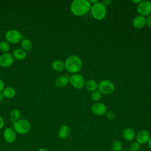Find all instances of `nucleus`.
Masks as SVG:
<instances>
[{
	"label": "nucleus",
	"instance_id": "nucleus-1",
	"mask_svg": "<svg viewBox=\"0 0 151 151\" xmlns=\"http://www.w3.org/2000/svg\"><path fill=\"white\" fill-rule=\"evenodd\" d=\"M91 9V3L88 0H74L70 5L71 12L77 16L86 14Z\"/></svg>",
	"mask_w": 151,
	"mask_h": 151
},
{
	"label": "nucleus",
	"instance_id": "nucleus-2",
	"mask_svg": "<svg viewBox=\"0 0 151 151\" xmlns=\"http://www.w3.org/2000/svg\"><path fill=\"white\" fill-rule=\"evenodd\" d=\"M65 68L70 73H76L83 67V61L77 55H71L65 61Z\"/></svg>",
	"mask_w": 151,
	"mask_h": 151
},
{
	"label": "nucleus",
	"instance_id": "nucleus-3",
	"mask_svg": "<svg viewBox=\"0 0 151 151\" xmlns=\"http://www.w3.org/2000/svg\"><path fill=\"white\" fill-rule=\"evenodd\" d=\"M91 14L93 17L97 20H102L106 15V8L102 2H97L93 4L90 9Z\"/></svg>",
	"mask_w": 151,
	"mask_h": 151
},
{
	"label": "nucleus",
	"instance_id": "nucleus-4",
	"mask_svg": "<svg viewBox=\"0 0 151 151\" xmlns=\"http://www.w3.org/2000/svg\"><path fill=\"white\" fill-rule=\"evenodd\" d=\"M13 127L16 133L24 134L27 133L30 130L31 124L25 119H19L13 123Z\"/></svg>",
	"mask_w": 151,
	"mask_h": 151
},
{
	"label": "nucleus",
	"instance_id": "nucleus-5",
	"mask_svg": "<svg viewBox=\"0 0 151 151\" xmlns=\"http://www.w3.org/2000/svg\"><path fill=\"white\" fill-rule=\"evenodd\" d=\"M98 91L104 94L112 93L114 90V84L109 80H103L98 84Z\"/></svg>",
	"mask_w": 151,
	"mask_h": 151
},
{
	"label": "nucleus",
	"instance_id": "nucleus-6",
	"mask_svg": "<svg viewBox=\"0 0 151 151\" xmlns=\"http://www.w3.org/2000/svg\"><path fill=\"white\" fill-rule=\"evenodd\" d=\"M6 40L12 44H17L21 41L22 36L21 33L16 29H10L5 34Z\"/></svg>",
	"mask_w": 151,
	"mask_h": 151
},
{
	"label": "nucleus",
	"instance_id": "nucleus-7",
	"mask_svg": "<svg viewBox=\"0 0 151 151\" xmlns=\"http://www.w3.org/2000/svg\"><path fill=\"white\" fill-rule=\"evenodd\" d=\"M69 81L74 87L78 89H81L85 86V80L80 74H75L70 76Z\"/></svg>",
	"mask_w": 151,
	"mask_h": 151
},
{
	"label": "nucleus",
	"instance_id": "nucleus-8",
	"mask_svg": "<svg viewBox=\"0 0 151 151\" xmlns=\"http://www.w3.org/2000/svg\"><path fill=\"white\" fill-rule=\"evenodd\" d=\"M137 12L143 17L151 14V2L149 1H142L137 5Z\"/></svg>",
	"mask_w": 151,
	"mask_h": 151
},
{
	"label": "nucleus",
	"instance_id": "nucleus-9",
	"mask_svg": "<svg viewBox=\"0 0 151 151\" xmlns=\"http://www.w3.org/2000/svg\"><path fill=\"white\" fill-rule=\"evenodd\" d=\"M14 62L13 56L8 53L5 52L0 55V66L8 67L11 66Z\"/></svg>",
	"mask_w": 151,
	"mask_h": 151
},
{
	"label": "nucleus",
	"instance_id": "nucleus-10",
	"mask_svg": "<svg viewBox=\"0 0 151 151\" xmlns=\"http://www.w3.org/2000/svg\"><path fill=\"white\" fill-rule=\"evenodd\" d=\"M3 137L4 140L8 143H12L15 141L17 134L16 132L12 127L6 128L3 132Z\"/></svg>",
	"mask_w": 151,
	"mask_h": 151
},
{
	"label": "nucleus",
	"instance_id": "nucleus-11",
	"mask_svg": "<svg viewBox=\"0 0 151 151\" xmlns=\"http://www.w3.org/2000/svg\"><path fill=\"white\" fill-rule=\"evenodd\" d=\"M91 111L96 115L102 116L106 113L107 107L102 103H96L92 105Z\"/></svg>",
	"mask_w": 151,
	"mask_h": 151
},
{
	"label": "nucleus",
	"instance_id": "nucleus-12",
	"mask_svg": "<svg viewBox=\"0 0 151 151\" xmlns=\"http://www.w3.org/2000/svg\"><path fill=\"white\" fill-rule=\"evenodd\" d=\"M150 139L149 132L146 130H141L136 135L137 142L140 145H145L147 143Z\"/></svg>",
	"mask_w": 151,
	"mask_h": 151
},
{
	"label": "nucleus",
	"instance_id": "nucleus-13",
	"mask_svg": "<svg viewBox=\"0 0 151 151\" xmlns=\"http://www.w3.org/2000/svg\"><path fill=\"white\" fill-rule=\"evenodd\" d=\"M133 25L136 28H142L146 24V19L142 15H137L133 19Z\"/></svg>",
	"mask_w": 151,
	"mask_h": 151
},
{
	"label": "nucleus",
	"instance_id": "nucleus-14",
	"mask_svg": "<svg viewBox=\"0 0 151 151\" xmlns=\"http://www.w3.org/2000/svg\"><path fill=\"white\" fill-rule=\"evenodd\" d=\"M122 136L125 140L131 141L134 139L135 136V133L133 129L130 127H126L123 130Z\"/></svg>",
	"mask_w": 151,
	"mask_h": 151
},
{
	"label": "nucleus",
	"instance_id": "nucleus-15",
	"mask_svg": "<svg viewBox=\"0 0 151 151\" xmlns=\"http://www.w3.org/2000/svg\"><path fill=\"white\" fill-rule=\"evenodd\" d=\"M70 133V129L67 125L62 126L58 130V136L61 139H67Z\"/></svg>",
	"mask_w": 151,
	"mask_h": 151
},
{
	"label": "nucleus",
	"instance_id": "nucleus-16",
	"mask_svg": "<svg viewBox=\"0 0 151 151\" xmlns=\"http://www.w3.org/2000/svg\"><path fill=\"white\" fill-rule=\"evenodd\" d=\"M69 77L67 75L64 76H60L57 78L55 81V84L58 87H63L67 85L69 81Z\"/></svg>",
	"mask_w": 151,
	"mask_h": 151
},
{
	"label": "nucleus",
	"instance_id": "nucleus-17",
	"mask_svg": "<svg viewBox=\"0 0 151 151\" xmlns=\"http://www.w3.org/2000/svg\"><path fill=\"white\" fill-rule=\"evenodd\" d=\"M12 56L17 60H23L27 56V52L22 48L15 49L12 52Z\"/></svg>",
	"mask_w": 151,
	"mask_h": 151
},
{
	"label": "nucleus",
	"instance_id": "nucleus-18",
	"mask_svg": "<svg viewBox=\"0 0 151 151\" xmlns=\"http://www.w3.org/2000/svg\"><path fill=\"white\" fill-rule=\"evenodd\" d=\"M52 67L55 71H61L65 68V63L62 60H57L52 62Z\"/></svg>",
	"mask_w": 151,
	"mask_h": 151
},
{
	"label": "nucleus",
	"instance_id": "nucleus-19",
	"mask_svg": "<svg viewBox=\"0 0 151 151\" xmlns=\"http://www.w3.org/2000/svg\"><path fill=\"white\" fill-rule=\"evenodd\" d=\"M2 93L4 96V97L10 99V98H12L15 96L16 92L14 88H12L11 87H6L4 88V89L3 90Z\"/></svg>",
	"mask_w": 151,
	"mask_h": 151
},
{
	"label": "nucleus",
	"instance_id": "nucleus-20",
	"mask_svg": "<svg viewBox=\"0 0 151 151\" xmlns=\"http://www.w3.org/2000/svg\"><path fill=\"white\" fill-rule=\"evenodd\" d=\"M85 86L86 88L90 91H94L97 89L98 87V84L97 82L94 80H88L86 83Z\"/></svg>",
	"mask_w": 151,
	"mask_h": 151
},
{
	"label": "nucleus",
	"instance_id": "nucleus-21",
	"mask_svg": "<svg viewBox=\"0 0 151 151\" xmlns=\"http://www.w3.org/2000/svg\"><path fill=\"white\" fill-rule=\"evenodd\" d=\"M21 46L24 50H29L32 47V42L28 39H23L21 41Z\"/></svg>",
	"mask_w": 151,
	"mask_h": 151
},
{
	"label": "nucleus",
	"instance_id": "nucleus-22",
	"mask_svg": "<svg viewBox=\"0 0 151 151\" xmlns=\"http://www.w3.org/2000/svg\"><path fill=\"white\" fill-rule=\"evenodd\" d=\"M20 117V112L18 109H13L10 113V119L12 123L19 120Z\"/></svg>",
	"mask_w": 151,
	"mask_h": 151
},
{
	"label": "nucleus",
	"instance_id": "nucleus-23",
	"mask_svg": "<svg viewBox=\"0 0 151 151\" xmlns=\"http://www.w3.org/2000/svg\"><path fill=\"white\" fill-rule=\"evenodd\" d=\"M111 147L113 151H122L123 150L122 143L118 140H113L111 143Z\"/></svg>",
	"mask_w": 151,
	"mask_h": 151
},
{
	"label": "nucleus",
	"instance_id": "nucleus-24",
	"mask_svg": "<svg viewBox=\"0 0 151 151\" xmlns=\"http://www.w3.org/2000/svg\"><path fill=\"white\" fill-rule=\"evenodd\" d=\"M10 46L8 42L2 41L0 42V50H1L3 52H6L9 50Z\"/></svg>",
	"mask_w": 151,
	"mask_h": 151
},
{
	"label": "nucleus",
	"instance_id": "nucleus-25",
	"mask_svg": "<svg viewBox=\"0 0 151 151\" xmlns=\"http://www.w3.org/2000/svg\"><path fill=\"white\" fill-rule=\"evenodd\" d=\"M101 97V93L99 91H94L91 94V99L92 100L97 101H99Z\"/></svg>",
	"mask_w": 151,
	"mask_h": 151
},
{
	"label": "nucleus",
	"instance_id": "nucleus-26",
	"mask_svg": "<svg viewBox=\"0 0 151 151\" xmlns=\"http://www.w3.org/2000/svg\"><path fill=\"white\" fill-rule=\"evenodd\" d=\"M140 144L137 142H134L131 143L130 145V151H138L140 149Z\"/></svg>",
	"mask_w": 151,
	"mask_h": 151
},
{
	"label": "nucleus",
	"instance_id": "nucleus-27",
	"mask_svg": "<svg viewBox=\"0 0 151 151\" xmlns=\"http://www.w3.org/2000/svg\"><path fill=\"white\" fill-rule=\"evenodd\" d=\"M106 117L109 120H113L115 118V114L112 111H108L106 112Z\"/></svg>",
	"mask_w": 151,
	"mask_h": 151
},
{
	"label": "nucleus",
	"instance_id": "nucleus-28",
	"mask_svg": "<svg viewBox=\"0 0 151 151\" xmlns=\"http://www.w3.org/2000/svg\"><path fill=\"white\" fill-rule=\"evenodd\" d=\"M146 24L148 27L151 28V15H149L146 19Z\"/></svg>",
	"mask_w": 151,
	"mask_h": 151
},
{
	"label": "nucleus",
	"instance_id": "nucleus-29",
	"mask_svg": "<svg viewBox=\"0 0 151 151\" xmlns=\"http://www.w3.org/2000/svg\"><path fill=\"white\" fill-rule=\"evenodd\" d=\"M4 88H5L4 82L1 79H0V92L2 91Z\"/></svg>",
	"mask_w": 151,
	"mask_h": 151
},
{
	"label": "nucleus",
	"instance_id": "nucleus-30",
	"mask_svg": "<svg viewBox=\"0 0 151 151\" xmlns=\"http://www.w3.org/2000/svg\"><path fill=\"white\" fill-rule=\"evenodd\" d=\"M4 125V120H3V119L2 118V117L0 116V129L3 127Z\"/></svg>",
	"mask_w": 151,
	"mask_h": 151
},
{
	"label": "nucleus",
	"instance_id": "nucleus-31",
	"mask_svg": "<svg viewBox=\"0 0 151 151\" xmlns=\"http://www.w3.org/2000/svg\"><path fill=\"white\" fill-rule=\"evenodd\" d=\"M4 96L3 93L0 92V101H2L4 100Z\"/></svg>",
	"mask_w": 151,
	"mask_h": 151
},
{
	"label": "nucleus",
	"instance_id": "nucleus-32",
	"mask_svg": "<svg viewBox=\"0 0 151 151\" xmlns=\"http://www.w3.org/2000/svg\"><path fill=\"white\" fill-rule=\"evenodd\" d=\"M90 1V3H92V4H96V3L98 2V1H97V0H90V1Z\"/></svg>",
	"mask_w": 151,
	"mask_h": 151
},
{
	"label": "nucleus",
	"instance_id": "nucleus-33",
	"mask_svg": "<svg viewBox=\"0 0 151 151\" xmlns=\"http://www.w3.org/2000/svg\"><path fill=\"white\" fill-rule=\"evenodd\" d=\"M141 1H142L141 0H136V1H135V0L133 1H133H132V2H133V3H134V4H139Z\"/></svg>",
	"mask_w": 151,
	"mask_h": 151
},
{
	"label": "nucleus",
	"instance_id": "nucleus-34",
	"mask_svg": "<svg viewBox=\"0 0 151 151\" xmlns=\"http://www.w3.org/2000/svg\"><path fill=\"white\" fill-rule=\"evenodd\" d=\"M147 143H148V146H149V147L151 149V137H150V139H149V141H148Z\"/></svg>",
	"mask_w": 151,
	"mask_h": 151
},
{
	"label": "nucleus",
	"instance_id": "nucleus-35",
	"mask_svg": "<svg viewBox=\"0 0 151 151\" xmlns=\"http://www.w3.org/2000/svg\"><path fill=\"white\" fill-rule=\"evenodd\" d=\"M37 151H50V150H48V149H44V148H41V149H39Z\"/></svg>",
	"mask_w": 151,
	"mask_h": 151
},
{
	"label": "nucleus",
	"instance_id": "nucleus-36",
	"mask_svg": "<svg viewBox=\"0 0 151 151\" xmlns=\"http://www.w3.org/2000/svg\"><path fill=\"white\" fill-rule=\"evenodd\" d=\"M122 151H129V150L127 149H124L122 150Z\"/></svg>",
	"mask_w": 151,
	"mask_h": 151
}]
</instances>
